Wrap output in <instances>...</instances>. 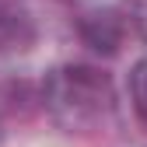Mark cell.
Segmentation results:
<instances>
[{"instance_id": "obj_6", "label": "cell", "mask_w": 147, "mask_h": 147, "mask_svg": "<svg viewBox=\"0 0 147 147\" xmlns=\"http://www.w3.org/2000/svg\"><path fill=\"white\" fill-rule=\"evenodd\" d=\"M4 137H7V130H4V119H0V147H4Z\"/></svg>"}, {"instance_id": "obj_3", "label": "cell", "mask_w": 147, "mask_h": 147, "mask_svg": "<svg viewBox=\"0 0 147 147\" xmlns=\"http://www.w3.org/2000/svg\"><path fill=\"white\" fill-rule=\"evenodd\" d=\"M39 42V25L28 7L18 4H4L0 7V56H18L28 53Z\"/></svg>"}, {"instance_id": "obj_5", "label": "cell", "mask_w": 147, "mask_h": 147, "mask_svg": "<svg viewBox=\"0 0 147 147\" xmlns=\"http://www.w3.org/2000/svg\"><path fill=\"white\" fill-rule=\"evenodd\" d=\"M130 102H133L137 119L147 126V60H137L130 70Z\"/></svg>"}, {"instance_id": "obj_1", "label": "cell", "mask_w": 147, "mask_h": 147, "mask_svg": "<svg viewBox=\"0 0 147 147\" xmlns=\"http://www.w3.org/2000/svg\"><path fill=\"white\" fill-rule=\"evenodd\" d=\"M39 102L53 116V123L63 126L67 133H91L112 116L116 95L109 74L84 63H67L46 74Z\"/></svg>"}, {"instance_id": "obj_2", "label": "cell", "mask_w": 147, "mask_h": 147, "mask_svg": "<svg viewBox=\"0 0 147 147\" xmlns=\"http://www.w3.org/2000/svg\"><path fill=\"white\" fill-rule=\"evenodd\" d=\"M77 35L81 42L98 53V56H116L126 42V18L116 7H102V11H88L77 18Z\"/></svg>"}, {"instance_id": "obj_4", "label": "cell", "mask_w": 147, "mask_h": 147, "mask_svg": "<svg viewBox=\"0 0 147 147\" xmlns=\"http://www.w3.org/2000/svg\"><path fill=\"white\" fill-rule=\"evenodd\" d=\"M0 102H4V109L11 116H32L35 109H39L42 102H39V91H35L28 81H11V84H4L0 88Z\"/></svg>"}]
</instances>
